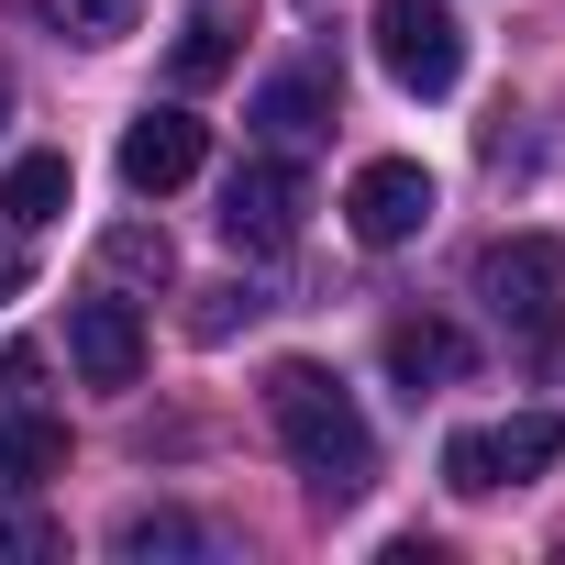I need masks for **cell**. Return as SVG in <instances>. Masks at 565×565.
I'll return each instance as SVG.
<instances>
[{"mask_svg": "<svg viewBox=\"0 0 565 565\" xmlns=\"http://www.w3.org/2000/svg\"><path fill=\"white\" fill-rule=\"evenodd\" d=\"M266 422H277V455L300 466V488H311L322 510L366 499V477H377V433H366V411L333 388V366L289 355V366L266 377Z\"/></svg>", "mask_w": 565, "mask_h": 565, "instance_id": "obj_1", "label": "cell"}, {"mask_svg": "<svg viewBox=\"0 0 565 565\" xmlns=\"http://www.w3.org/2000/svg\"><path fill=\"white\" fill-rule=\"evenodd\" d=\"M477 300L543 377H565V244L554 233H499L477 255Z\"/></svg>", "mask_w": 565, "mask_h": 565, "instance_id": "obj_2", "label": "cell"}, {"mask_svg": "<svg viewBox=\"0 0 565 565\" xmlns=\"http://www.w3.org/2000/svg\"><path fill=\"white\" fill-rule=\"evenodd\" d=\"M554 455H565V422H554V411L466 422V433H444V488H455V499H499V488H532Z\"/></svg>", "mask_w": 565, "mask_h": 565, "instance_id": "obj_3", "label": "cell"}, {"mask_svg": "<svg viewBox=\"0 0 565 565\" xmlns=\"http://www.w3.org/2000/svg\"><path fill=\"white\" fill-rule=\"evenodd\" d=\"M366 34H377V67H388L411 100H444V89L466 78V23L444 12V0H377Z\"/></svg>", "mask_w": 565, "mask_h": 565, "instance_id": "obj_4", "label": "cell"}, {"mask_svg": "<svg viewBox=\"0 0 565 565\" xmlns=\"http://www.w3.org/2000/svg\"><path fill=\"white\" fill-rule=\"evenodd\" d=\"M300 211H311V178L289 167V156H244L233 178H222V244L233 255H277L300 233Z\"/></svg>", "mask_w": 565, "mask_h": 565, "instance_id": "obj_5", "label": "cell"}, {"mask_svg": "<svg viewBox=\"0 0 565 565\" xmlns=\"http://www.w3.org/2000/svg\"><path fill=\"white\" fill-rule=\"evenodd\" d=\"M344 222H355V244H366V255L411 244V233L433 222V167H411V156H377V167H355V189H344Z\"/></svg>", "mask_w": 565, "mask_h": 565, "instance_id": "obj_6", "label": "cell"}, {"mask_svg": "<svg viewBox=\"0 0 565 565\" xmlns=\"http://www.w3.org/2000/svg\"><path fill=\"white\" fill-rule=\"evenodd\" d=\"M200 156H211V134H200L189 111H145V122L122 134V189H134V200H167V189L200 178Z\"/></svg>", "mask_w": 565, "mask_h": 565, "instance_id": "obj_7", "label": "cell"}, {"mask_svg": "<svg viewBox=\"0 0 565 565\" xmlns=\"http://www.w3.org/2000/svg\"><path fill=\"white\" fill-rule=\"evenodd\" d=\"M67 355H78L89 388H134V377H145V322H134V300H78V311H67Z\"/></svg>", "mask_w": 565, "mask_h": 565, "instance_id": "obj_8", "label": "cell"}, {"mask_svg": "<svg viewBox=\"0 0 565 565\" xmlns=\"http://www.w3.org/2000/svg\"><path fill=\"white\" fill-rule=\"evenodd\" d=\"M466 366H477V344H466L455 322H433V311H422V322H388V377H399L411 399H422V388H455Z\"/></svg>", "mask_w": 565, "mask_h": 565, "instance_id": "obj_9", "label": "cell"}, {"mask_svg": "<svg viewBox=\"0 0 565 565\" xmlns=\"http://www.w3.org/2000/svg\"><path fill=\"white\" fill-rule=\"evenodd\" d=\"M255 134H266V145H311V134H333V67L266 78V89H255Z\"/></svg>", "mask_w": 565, "mask_h": 565, "instance_id": "obj_10", "label": "cell"}, {"mask_svg": "<svg viewBox=\"0 0 565 565\" xmlns=\"http://www.w3.org/2000/svg\"><path fill=\"white\" fill-rule=\"evenodd\" d=\"M56 466H67V422H45V411H12V422H0V488H12V499H34Z\"/></svg>", "mask_w": 565, "mask_h": 565, "instance_id": "obj_11", "label": "cell"}, {"mask_svg": "<svg viewBox=\"0 0 565 565\" xmlns=\"http://www.w3.org/2000/svg\"><path fill=\"white\" fill-rule=\"evenodd\" d=\"M78 200V178H67V156H23L12 178H0V222H12V233H45L56 211Z\"/></svg>", "mask_w": 565, "mask_h": 565, "instance_id": "obj_12", "label": "cell"}, {"mask_svg": "<svg viewBox=\"0 0 565 565\" xmlns=\"http://www.w3.org/2000/svg\"><path fill=\"white\" fill-rule=\"evenodd\" d=\"M233 34H244V23L222 12V0H200V12L178 23V45H167V78H178V89H211V78L233 67Z\"/></svg>", "mask_w": 565, "mask_h": 565, "instance_id": "obj_13", "label": "cell"}, {"mask_svg": "<svg viewBox=\"0 0 565 565\" xmlns=\"http://www.w3.org/2000/svg\"><path fill=\"white\" fill-rule=\"evenodd\" d=\"M211 543H222V532H211V521H189V510H122V521H111V554H122V565H156V554H211Z\"/></svg>", "mask_w": 565, "mask_h": 565, "instance_id": "obj_14", "label": "cell"}, {"mask_svg": "<svg viewBox=\"0 0 565 565\" xmlns=\"http://www.w3.org/2000/svg\"><path fill=\"white\" fill-rule=\"evenodd\" d=\"M100 277H122V289H167V277H178V244H167L156 222H111V233H100Z\"/></svg>", "mask_w": 565, "mask_h": 565, "instance_id": "obj_15", "label": "cell"}, {"mask_svg": "<svg viewBox=\"0 0 565 565\" xmlns=\"http://www.w3.org/2000/svg\"><path fill=\"white\" fill-rule=\"evenodd\" d=\"M134 12H145V0H45V23H56L67 45H122Z\"/></svg>", "mask_w": 565, "mask_h": 565, "instance_id": "obj_16", "label": "cell"}, {"mask_svg": "<svg viewBox=\"0 0 565 565\" xmlns=\"http://www.w3.org/2000/svg\"><path fill=\"white\" fill-rule=\"evenodd\" d=\"M255 311H266V289H200V311H189V333H200V344H233V333H244Z\"/></svg>", "mask_w": 565, "mask_h": 565, "instance_id": "obj_17", "label": "cell"}, {"mask_svg": "<svg viewBox=\"0 0 565 565\" xmlns=\"http://www.w3.org/2000/svg\"><path fill=\"white\" fill-rule=\"evenodd\" d=\"M0 554H67L56 521H0Z\"/></svg>", "mask_w": 565, "mask_h": 565, "instance_id": "obj_18", "label": "cell"}, {"mask_svg": "<svg viewBox=\"0 0 565 565\" xmlns=\"http://www.w3.org/2000/svg\"><path fill=\"white\" fill-rule=\"evenodd\" d=\"M23 277H34V255H23L12 233H0V300H23Z\"/></svg>", "mask_w": 565, "mask_h": 565, "instance_id": "obj_19", "label": "cell"}, {"mask_svg": "<svg viewBox=\"0 0 565 565\" xmlns=\"http://www.w3.org/2000/svg\"><path fill=\"white\" fill-rule=\"evenodd\" d=\"M34 388V344H12V355H0V399H23Z\"/></svg>", "mask_w": 565, "mask_h": 565, "instance_id": "obj_20", "label": "cell"}, {"mask_svg": "<svg viewBox=\"0 0 565 565\" xmlns=\"http://www.w3.org/2000/svg\"><path fill=\"white\" fill-rule=\"evenodd\" d=\"M0 122H12V78H0Z\"/></svg>", "mask_w": 565, "mask_h": 565, "instance_id": "obj_21", "label": "cell"}]
</instances>
